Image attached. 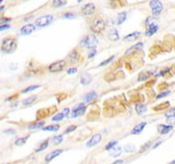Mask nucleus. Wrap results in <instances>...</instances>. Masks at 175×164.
<instances>
[{"label":"nucleus","mask_w":175,"mask_h":164,"mask_svg":"<svg viewBox=\"0 0 175 164\" xmlns=\"http://www.w3.org/2000/svg\"><path fill=\"white\" fill-rule=\"evenodd\" d=\"M147 111V107L142 103H137L136 105H135V112L137 113V115H143L145 112Z\"/></svg>","instance_id":"a211bd4d"},{"label":"nucleus","mask_w":175,"mask_h":164,"mask_svg":"<svg viewBox=\"0 0 175 164\" xmlns=\"http://www.w3.org/2000/svg\"><path fill=\"white\" fill-rule=\"evenodd\" d=\"M87 110V107L85 106V104H83V103H81V104L75 106L73 108V110L70 112V114H69V118H78L80 116H82V115L85 114V112Z\"/></svg>","instance_id":"0eeeda50"},{"label":"nucleus","mask_w":175,"mask_h":164,"mask_svg":"<svg viewBox=\"0 0 175 164\" xmlns=\"http://www.w3.org/2000/svg\"><path fill=\"white\" fill-rule=\"evenodd\" d=\"M169 164H175V160H173V161H171Z\"/></svg>","instance_id":"864d4df0"},{"label":"nucleus","mask_w":175,"mask_h":164,"mask_svg":"<svg viewBox=\"0 0 175 164\" xmlns=\"http://www.w3.org/2000/svg\"><path fill=\"white\" fill-rule=\"evenodd\" d=\"M146 35L147 36H152L158 31L159 25L155 23V20L152 17H149L146 20Z\"/></svg>","instance_id":"7ed1b4c3"},{"label":"nucleus","mask_w":175,"mask_h":164,"mask_svg":"<svg viewBox=\"0 0 175 164\" xmlns=\"http://www.w3.org/2000/svg\"><path fill=\"white\" fill-rule=\"evenodd\" d=\"M59 129V124H55V125H49L46 127H43L42 130L43 131H58Z\"/></svg>","instance_id":"393cba45"},{"label":"nucleus","mask_w":175,"mask_h":164,"mask_svg":"<svg viewBox=\"0 0 175 164\" xmlns=\"http://www.w3.org/2000/svg\"><path fill=\"white\" fill-rule=\"evenodd\" d=\"M29 138V135L25 136V137H20V138H18L16 141H15V145L16 146H23L28 141V139Z\"/></svg>","instance_id":"5701e85b"},{"label":"nucleus","mask_w":175,"mask_h":164,"mask_svg":"<svg viewBox=\"0 0 175 164\" xmlns=\"http://www.w3.org/2000/svg\"><path fill=\"white\" fill-rule=\"evenodd\" d=\"M92 77L90 76V74H87V73H84V74H82V76H81V78H80V82H81V84H89L92 83Z\"/></svg>","instance_id":"dca6fc26"},{"label":"nucleus","mask_w":175,"mask_h":164,"mask_svg":"<svg viewBox=\"0 0 175 164\" xmlns=\"http://www.w3.org/2000/svg\"><path fill=\"white\" fill-rule=\"evenodd\" d=\"M75 18V15L74 14H72V13H65L64 15H63V19H74Z\"/></svg>","instance_id":"79ce46f5"},{"label":"nucleus","mask_w":175,"mask_h":164,"mask_svg":"<svg viewBox=\"0 0 175 164\" xmlns=\"http://www.w3.org/2000/svg\"><path fill=\"white\" fill-rule=\"evenodd\" d=\"M63 114H64V116L66 117V116H68L69 114H70V110H69L68 108H65L64 110H63V112H62Z\"/></svg>","instance_id":"de8ad7c7"},{"label":"nucleus","mask_w":175,"mask_h":164,"mask_svg":"<svg viewBox=\"0 0 175 164\" xmlns=\"http://www.w3.org/2000/svg\"><path fill=\"white\" fill-rule=\"evenodd\" d=\"M100 141H101V135L100 134H95V135H92V138L87 142V147L92 148V147H93V146L97 145Z\"/></svg>","instance_id":"9b49d317"},{"label":"nucleus","mask_w":175,"mask_h":164,"mask_svg":"<svg viewBox=\"0 0 175 164\" xmlns=\"http://www.w3.org/2000/svg\"><path fill=\"white\" fill-rule=\"evenodd\" d=\"M10 25H9V24H2L1 26H0V30H5V29H8V28H10Z\"/></svg>","instance_id":"49530a36"},{"label":"nucleus","mask_w":175,"mask_h":164,"mask_svg":"<svg viewBox=\"0 0 175 164\" xmlns=\"http://www.w3.org/2000/svg\"><path fill=\"white\" fill-rule=\"evenodd\" d=\"M169 93H170L169 90H167V92H164L159 93V95H157V99H159V98H162V97L167 96V95H168V94H169Z\"/></svg>","instance_id":"37998d69"},{"label":"nucleus","mask_w":175,"mask_h":164,"mask_svg":"<svg viewBox=\"0 0 175 164\" xmlns=\"http://www.w3.org/2000/svg\"><path fill=\"white\" fill-rule=\"evenodd\" d=\"M141 33L140 32H138V31H135V32H132L131 33V34H128V35H126L123 37V41H126V42H131V41H134V40H136V39L139 37Z\"/></svg>","instance_id":"f3484780"},{"label":"nucleus","mask_w":175,"mask_h":164,"mask_svg":"<svg viewBox=\"0 0 175 164\" xmlns=\"http://www.w3.org/2000/svg\"><path fill=\"white\" fill-rule=\"evenodd\" d=\"M4 133H11V134H14V133H15V130H5V131H4Z\"/></svg>","instance_id":"3c124183"},{"label":"nucleus","mask_w":175,"mask_h":164,"mask_svg":"<svg viewBox=\"0 0 175 164\" xmlns=\"http://www.w3.org/2000/svg\"><path fill=\"white\" fill-rule=\"evenodd\" d=\"M162 144V142H159V143H157V144L155 145V146H154V147H153V149H156L157 147H159V145H161Z\"/></svg>","instance_id":"603ef678"},{"label":"nucleus","mask_w":175,"mask_h":164,"mask_svg":"<svg viewBox=\"0 0 175 164\" xmlns=\"http://www.w3.org/2000/svg\"><path fill=\"white\" fill-rule=\"evenodd\" d=\"M77 128V126L76 125H70L69 127H67L66 128V130L64 131V134H68V133H70V132H72V131H74L75 129Z\"/></svg>","instance_id":"a19ab883"},{"label":"nucleus","mask_w":175,"mask_h":164,"mask_svg":"<svg viewBox=\"0 0 175 164\" xmlns=\"http://www.w3.org/2000/svg\"><path fill=\"white\" fill-rule=\"evenodd\" d=\"M165 118H167V120L175 118V108H171L169 111H167V113H165Z\"/></svg>","instance_id":"a878e982"},{"label":"nucleus","mask_w":175,"mask_h":164,"mask_svg":"<svg viewBox=\"0 0 175 164\" xmlns=\"http://www.w3.org/2000/svg\"><path fill=\"white\" fill-rule=\"evenodd\" d=\"M44 124H45V122H44L43 120L37 121V122H34V123L29 124V125L28 126V129H38V128H41V127H43Z\"/></svg>","instance_id":"412c9836"},{"label":"nucleus","mask_w":175,"mask_h":164,"mask_svg":"<svg viewBox=\"0 0 175 164\" xmlns=\"http://www.w3.org/2000/svg\"><path fill=\"white\" fill-rule=\"evenodd\" d=\"M95 53H96V51H95V50H93V51H92V53H90L89 54V56H88V57H89V58H92V56H95Z\"/></svg>","instance_id":"09e8293b"},{"label":"nucleus","mask_w":175,"mask_h":164,"mask_svg":"<svg viewBox=\"0 0 175 164\" xmlns=\"http://www.w3.org/2000/svg\"><path fill=\"white\" fill-rule=\"evenodd\" d=\"M121 153H122V148L119 147V146H115L113 149L110 150V156L113 157L119 156H121Z\"/></svg>","instance_id":"aec40b11"},{"label":"nucleus","mask_w":175,"mask_h":164,"mask_svg":"<svg viewBox=\"0 0 175 164\" xmlns=\"http://www.w3.org/2000/svg\"><path fill=\"white\" fill-rule=\"evenodd\" d=\"M104 28H105V23L103 22V20H101L100 18H95L92 22V24H90V29L93 32L99 33Z\"/></svg>","instance_id":"20e7f679"},{"label":"nucleus","mask_w":175,"mask_h":164,"mask_svg":"<svg viewBox=\"0 0 175 164\" xmlns=\"http://www.w3.org/2000/svg\"><path fill=\"white\" fill-rule=\"evenodd\" d=\"M35 30V25L34 24H25L20 28V34L22 35H29Z\"/></svg>","instance_id":"9d476101"},{"label":"nucleus","mask_w":175,"mask_h":164,"mask_svg":"<svg viewBox=\"0 0 175 164\" xmlns=\"http://www.w3.org/2000/svg\"><path fill=\"white\" fill-rule=\"evenodd\" d=\"M151 144H152V143H151V142H147L146 144H144V145L142 146V147L140 148V150H139V153H144V151H145L146 150H148V149L150 148Z\"/></svg>","instance_id":"f704fd0d"},{"label":"nucleus","mask_w":175,"mask_h":164,"mask_svg":"<svg viewBox=\"0 0 175 164\" xmlns=\"http://www.w3.org/2000/svg\"><path fill=\"white\" fill-rule=\"evenodd\" d=\"M36 98H37L36 96H30V97H28V98H26L25 100H23V105L28 106V105L31 104V103L34 102L35 100H36Z\"/></svg>","instance_id":"c756f323"},{"label":"nucleus","mask_w":175,"mask_h":164,"mask_svg":"<svg viewBox=\"0 0 175 164\" xmlns=\"http://www.w3.org/2000/svg\"><path fill=\"white\" fill-rule=\"evenodd\" d=\"M123 159H119V160H116V161H114L113 163L111 164H123Z\"/></svg>","instance_id":"8fccbe9b"},{"label":"nucleus","mask_w":175,"mask_h":164,"mask_svg":"<svg viewBox=\"0 0 175 164\" xmlns=\"http://www.w3.org/2000/svg\"><path fill=\"white\" fill-rule=\"evenodd\" d=\"M114 58H115V56H112L111 57H109V58H107L106 60H105V61H102V62L100 63V64H99V66H105V65H107L108 63H110V62L112 61V60L114 59Z\"/></svg>","instance_id":"e433bc0d"},{"label":"nucleus","mask_w":175,"mask_h":164,"mask_svg":"<svg viewBox=\"0 0 175 164\" xmlns=\"http://www.w3.org/2000/svg\"><path fill=\"white\" fill-rule=\"evenodd\" d=\"M53 20H54V18H53V16H51V15L42 16L35 20V25L38 27H46L49 25V24L52 23Z\"/></svg>","instance_id":"39448f33"},{"label":"nucleus","mask_w":175,"mask_h":164,"mask_svg":"<svg viewBox=\"0 0 175 164\" xmlns=\"http://www.w3.org/2000/svg\"><path fill=\"white\" fill-rule=\"evenodd\" d=\"M146 125H147V122H145V121H142V122L136 124V125H135V126L133 127V128H132V130H131V134H133V135H138V134H140V133L143 131V129L145 128Z\"/></svg>","instance_id":"f8f14e48"},{"label":"nucleus","mask_w":175,"mask_h":164,"mask_svg":"<svg viewBox=\"0 0 175 164\" xmlns=\"http://www.w3.org/2000/svg\"><path fill=\"white\" fill-rule=\"evenodd\" d=\"M151 76V73L150 72H142L140 73L139 77H138V81L141 82V81H145L147 79H149Z\"/></svg>","instance_id":"bb28decb"},{"label":"nucleus","mask_w":175,"mask_h":164,"mask_svg":"<svg viewBox=\"0 0 175 164\" xmlns=\"http://www.w3.org/2000/svg\"><path fill=\"white\" fill-rule=\"evenodd\" d=\"M154 17H158L162 11V4L159 0H151L149 3Z\"/></svg>","instance_id":"423d86ee"},{"label":"nucleus","mask_w":175,"mask_h":164,"mask_svg":"<svg viewBox=\"0 0 175 164\" xmlns=\"http://www.w3.org/2000/svg\"><path fill=\"white\" fill-rule=\"evenodd\" d=\"M65 61L64 60H59L56 62L52 63L49 66V71L52 73H56V72H60L63 70V68L65 67Z\"/></svg>","instance_id":"6e6552de"},{"label":"nucleus","mask_w":175,"mask_h":164,"mask_svg":"<svg viewBox=\"0 0 175 164\" xmlns=\"http://www.w3.org/2000/svg\"><path fill=\"white\" fill-rule=\"evenodd\" d=\"M126 19V12H121L118 14L117 17V24H122Z\"/></svg>","instance_id":"4be33fe9"},{"label":"nucleus","mask_w":175,"mask_h":164,"mask_svg":"<svg viewBox=\"0 0 175 164\" xmlns=\"http://www.w3.org/2000/svg\"><path fill=\"white\" fill-rule=\"evenodd\" d=\"M167 107H169V102H164V103H162V104H159L158 106H156V108H154V110H156V111H162V110H164V109H167Z\"/></svg>","instance_id":"cd10ccee"},{"label":"nucleus","mask_w":175,"mask_h":164,"mask_svg":"<svg viewBox=\"0 0 175 164\" xmlns=\"http://www.w3.org/2000/svg\"><path fill=\"white\" fill-rule=\"evenodd\" d=\"M97 44H98L97 38L92 34L86 36L82 40V42H81V45H82L84 48L89 49V50H93V49L97 46Z\"/></svg>","instance_id":"f03ea898"},{"label":"nucleus","mask_w":175,"mask_h":164,"mask_svg":"<svg viewBox=\"0 0 175 164\" xmlns=\"http://www.w3.org/2000/svg\"><path fill=\"white\" fill-rule=\"evenodd\" d=\"M65 116H64V114H63V113H59V114H56V116H54L52 120L54 121H59V120H61Z\"/></svg>","instance_id":"473e14b6"},{"label":"nucleus","mask_w":175,"mask_h":164,"mask_svg":"<svg viewBox=\"0 0 175 164\" xmlns=\"http://www.w3.org/2000/svg\"><path fill=\"white\" fill-rule=\"evenodd\" d=\"M62 140H63V135H58L53 138V142L55 145H59L62 142Z\"/></svg>","instance_id":"2f4dec72"},{"label":"nucleus","mask_w":175,"mask_h":164,"mask_svg":"<svg viewBox=\"0 0 175 164\" xmlns=\"http://www.w3.org/2000/svg\"><path fill=\"white\" fill-rule=\"evenodd\" d=\"M69 57L73 60V61H75V60H77L78 58V53H76V51H71V53L69 54Z\"/></svg>","instance_id":"ea45409f"},{"label":"nucleus","mask_w":175,"mask_h":164,"mask_svg":"<svg viewBox=\"0 0 175 164\" xmlns=\"http://www.w3.org/2000/svg\"><path fill=\"white\" fill-rule=\"evenodd\" d=\"M48 145H49V140H45V141L40 145V147H39L35 151H36V153H40V151L46 150V149L48 148Z\"/></svg>","instance_id":"c85d7f7f"},{"label":"nucleus","mask_w":175,"mask_h":164,"mask_svg":"<svg viewBox=\"0 0 175 164\" xmlns=\"http://www.w3.org/2000/svg\"><path fill=\"white\" fill-rule=\"evenodd\" d=\"M17 41L14 38H6L2 42V46H1V51L3 53H11L13 51H16L17 49Z\"/></svg>","instance_id":"f257e3e1"},{"label":"nucleus","mask_w":175,"mask_h":164,"mask_svg":"<svg viewBox=\"0 0 175 164\" xmlns=\"http://www.w3.org/2000/svg\"><path fill=\"white\" fill-rule=\"evenodd\" d=\"M96 97H97V93H96L95 92H88L85 96H84V100H85L86 102H92L93 101Z\"/></svg>","instance_id":"6ab92c4d"},{"label":"nucleus","mask_w":175,"mask_h":164,"mask_svg":"<svg viewBox=\"0 0 175 164\" xmlns=\"http://www.w3.org/2000/svg\"><path fill=\"white\" fill-rule=\"evenodd\" d=\"M170 71V68H167V69H162V70L159 72V73H158L156 76L157 77H161V76H164L165 74H167L168 72Z\"/></svg>","instance_id":"4c0bfd02"},{"label":"nucleus","mask_w":175,"mask_h":164,"mask_svg":"<svg viewBox=\"0 0 175 164\" xmlns=\"http://www.w3.org/2000/svg\"><path fill=\"white\" fill-rule=\"evenodd\" d=\"M108 38H109L111 41H117V40H119L120 35H119V32H118V30L115 29V28H111L109 31H108Z\"/></svg>","instance_id":"2eb2a0df"},{"label":"nucleus","mask_w":175,"mask_h":164,"mask_svg":"<svg viewBox=\"0 0 175 164\" xmlns=\"http://www.w3.org/2000/svg\"><path fill=\"white\" fill-rule=\"evenodd\" d=\"M172 128H173V125H171V124H169V125H167V124H159L158 126V130L159 134H162V135L169 133L171 130H172Z\"/></svg>","instance_id":"ddd939ff"},{"label":"nucleus","mask_w":175,"mask_h":164,"mask_svg":"<svg viewBox=\"0 0 175 164\" xmlns=\"http://www.w3.org/2000/svg\"><path fill=\"white\" fill-rule=\"evenodd\" d=\"M95 6L92 3H88V4L84 5L82 7V14L84 16H90L95 13Z\"/></svg>","instance_id":"1a4fd4ad"},{"label":"nucleus","mask_w":175,"mask_h":164,"mask_svg":"<svg viewBox=\"0 0 175 164\" xmlns=\"http://www.w3.org/2000/svg\"><path fill=\"white\" fill-rule=\"evenodd\" d=\"M144 47V44L143 43H137L136 45H134L133 47H131V49H129V51H132V50H142Z\"/></svg>","instance_id":"c9c22d12"},{"label":"nucleus","mask_w":175,"mask_h":164,"mask_svg":"<svg viewBox=\"0 0 175 164\" xmlns=\"http://www.w3.org/2000/svg\"><path fill=\"white\" fill-rule=\"evenodd\" d=\"M66 4H67V0H54L53 1V6L56 8L62 7Z\"/></svg>","instance_id":"b1692460"},{"label":"nucleus","mask_w":175,"mask_h":164,"mask_svg":"<svg viewBox=\"0 0 175 164\" xmlns=\"http://www.w3.org/2000/svg\"><path fill=\"white\" fill-rule=\"evenodd\" d=\"M74 73H77L76 68H69L67 70V74H74Z\"/></svg>","instance_id":"a18cd8bd"},{"label":"nucleus","mask_w":175,"mask_h":164,"mask_svg":"<svg viewBox=\"0 0 175 164\" xmlns=\"http://www.w3.org/2000/svg\"><path fill=\"white\" fill-rule=\"evenodd\" d=\"M117 141H112V142H109L108 143V144L105 146V150L106 151H110L111 149H113L114 147H115V146L117 145Z\"/></svg>","instance_id":"72a5a7b5"},{"label":"nucleus","mask_w":175,"mask_h":164,"mask_svg":"<svg viewBox=\"0 0 175 164\" xmlns=\"http://www.w3.org/2000/svg\"><path fill=\"white\" fill-rule=\"evenodd\" d=\"M11 20H12V19H9V18H2L1 19V25L2 24H5L8 22H11Z\"/></svg>","instance_id":"c03bdc74"},{"label":"nucleus","mask_w":175,"mask_h":164,"mask_svg":"<svg viewBox=\"0 0 175 164\" xmlns=\"http://www.w3.org/2000/svg\"><path fill=\"white\" fill-rule=\"evenodd\" d=\"M134 150H135V147L132 145H128L125 147V151H126V153H131V151H133Z\"/></svg>","instance_id":"58836bf2"},{"label":"nucleus","mask_w":175,"mask_h":164,"mask_svg":"<svg viewBox=\"0 0 175 164\" xmlns=\"http://www.w3.org/2000/svg\"><path fill=\"white\" fill-rule=\"evenodd\" d=\"M40 86H30L28 87H26V89H25L23 90V93H28V92H33V90H35V89H40Z\"/></svg>","instance_id":"7c9ffc66"},{"label":"nucleus","mask_w":175,"mask_h":164,"mask_svg":"<svg viewBox=\"0 0 175 164\" xmlns=\"http://www.w3.org/2000/svg\"><path fill=\"white\" fill-rule=\"evenodd\" d=\"M81 1H83V0H77V2H81Z\"/></svg>","instance_id":"5fc2aeb1"},{"label":"nucleus","mask_w":175,"mask_h":164,"mask_svg":"<svg viewBox=\"0 0 175 164\" xmlns=\"http://www.w3.org/2000/svg\"><path fill=\"white\" fill-rule=\"evenodd\" d=\"M62 151H63V150H56V151H51V153H48L46 157H45V161L50 162L51 160H53L54 158H56V156H59L60 153H62Z\"/></svg>","instance_id":"4468645a"}]
</instances>
